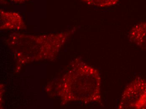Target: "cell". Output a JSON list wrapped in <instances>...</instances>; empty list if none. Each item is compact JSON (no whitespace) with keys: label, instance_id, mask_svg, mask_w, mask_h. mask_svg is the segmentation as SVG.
<instances>
[{"label":"cell","instance_id":"5","mask_svg":"<svg viewBox=\"0 0 146 109\" xmlns=\"http://www.w3.org/2000/svg\"><path fill=\"white\" fill-rule=\"evenodd\" d=\"M11 1L16 3H22L23 2L26 1H27V0H11Z\"/></svg>","mask_w":146,"mask_h":109},{"label":"cell","instance_id":"1","mask_svg":"<svg viewBox=\"0 0 146 109\" xmlns=\"http://www.w3.org/2000/svg\"><path fill=\"white\" fill-rule=\"evenodd\" d=\"M66 102L101 103V78L98 71L80 61L73 63L64 84Z\"/></svg>","mask_w":146,"mask_h":109},{"label":"cell","instance_id":"2","mask_svg":"<svg viewBox=\"0 0 146 109\" xmlns=\"http://www.w3.org/2000/svg\"><path fill=\"white\" fill-rule=\"evenodd\" d=\"M72 31L39 36L15 34L10 36L7 42L9 45L18 48L55 51L61 48Z\"/></svg>","mask_w":146,"mask_h":109},{"label":"cell","instance_id":"3","mask_svg":"<svg viewBox=\"0 0 146 109\" xmlns=\"http://www.w3.org/2000/svg\"><path fill=\"white\" fill-rule=\"evenodd\" d=\"M1 30H20L25 28L22 17L15 12L0 11Z\"/></svg>","mask_w":146,"mask_h":109},{"label":"cell","instance_id":"4","mask_svg":"<svg viewBox=\"0 0 146 109\" xmlns=\"http://www.w3.org/2000/svg\"><path fill=\"white\" fill-rule=\"evenodd\" d=\"M90 5L99 7H111L117 4L119 0H82Z\"/></svg>","mask_w":146,"mask_h":109}]
</instances>
